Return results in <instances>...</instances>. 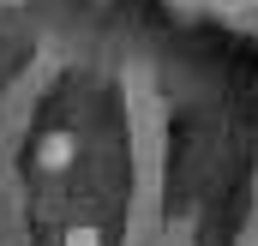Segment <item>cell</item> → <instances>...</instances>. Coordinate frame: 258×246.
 Wrapping results in <instances>:
<instances>
[{"mask_svg": "<svg viewBox=\"0 0 258 246\" xmlns=\"http://www.w3.org/2000/svg\"><path fill=\"white\" fill-rule=\"evenodd\" d=\"M72 156H78V138H72V132H42V144H36V168L60 174V168H72Z\"/></svg>", "mask_w": 258, "mask_h": 246, "instance_id": "1", "label": "cell"}, {"mask_svg": "<svg viewBox=\"0 0 258 246\" xmlns=\"http://www.w3.org/2000/svg\"><path fill=\"white\" fill-rule=\"evenodd\" d=\"M6 6H18V0H6Z\"/></svg>", "mask_w": 258, "mask_h": 246, "instance_id": "2", "label": "cell"}]
</instances>
